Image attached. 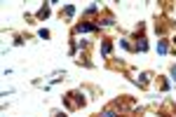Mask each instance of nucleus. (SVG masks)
<instances>
[{"instance_id": "obj_10", "label": "nucleus", "mask_w": 176, "mask_h": 117, "mask_svg": "<svg viewBox=\"0 0 176 117\" xmlns=\"http://www.w3.org/2000/svg\"><path fill=\"white\" fill-rule=\"evenodd\" d=\"M56 117H66V115H56Z\"/></svg>"}, {"instance_id": "obj_2", "label": "nucleus", "mask_w": 176, "mask_h": 117, "mask_svg": "<svg viewBox=\"0 0 176 117\" xmlns=\"http://www.w3.org/2000/svg\"><path fill=\"white\" fill-rule=\"evenodd\" d=\"M148 80H150V75H148V73H143V75L139 77V80H136V82H139L141 87H146V84H148Z\"/></svg>"}, {"instance_id": "obj_9", "label": "nucleus", "mask_w": 176, "mask_h": 117, "mask_svg": "<svg viewBox=\"0 0 176 117\" xmlns=\"http://www.w3.org/2000/svg\"><path fill=\"white\" fill-rule=\"evenodd\" d=\"M171 77H174V82H176V66L171 68Z\"/></svg>"}, {"instance_id": "obj_4", "label": "nucleus", "mask_w": 176, "mask_h": 117, "mask_svg": "<svg viewBox=\"0 0 176 117\" xmlns=\"http://www.w3.org/2000/svg\"><path fill=\"white\" fill-rule=\"evenodd\" d=\"M101 52L106 54V56H111V52H113V47H111V42H103V47H101Z\"/></svg>"}, {"instance_id": "obj_5", "label": "nucleus", "mask_w": 176, "mask_h": 117, "mask_svg": "<svg viewBox=\"0 0 176 117\" xmlns=\"http://www.w3.org/2000/svg\"><path fill=\"white\" fill-rule=\"evenodd\" d=\"M38 16H40V19H45V16H49V10H47V7H43V10L38 12Z\"/></svg>"}, {"instance_id": "obj_7", "label": "nucleus", "mask_w": 176, "mask_h": 117, "mask_svg": "<svg viewBox=\"0 0 176 117\" xmlns=\"http://www.w3.org/2000/svg\"><path fill=\"white\" fill-rule=\"evenodd\" d=\"M73 14H75V7L68 5V7H66V16H73Z\"/></svg>"}, {"instance_id": "obj_1", "label": "nucleus", "mask_w": 176, "mask_h": 117, "mask_svg": "<svg viewBox=\"0 0 176 117\" xmlns=\"http://www.w3.org/2000/svg\"><path fill=\"white\" fill-rule=\"evenodd\" d=\"M96 24H80V26H78V33H89V31H96Z\"/></svg>"}, {"instance_id": "obj_6", "label": "nucleus", "mask_w": 176, "mask_h": 117, "mask_svg": "<svg viewBox=\"0 0 176 117\" xmlns=\"http://www.w3.org/2000/svg\"><path fill=\"white\" fill-rule=\"evenodd\" d=\"M157 52H160V54H167V42H160V45H157Z\"/></svg>"}, {"instance_id": "obj_8", "label": "nucleus", "mask_w": 176, "mask_h": 117, "mask_svg": "<svg viewBox=\"0 0 176 117\" xmlns=\"http://www.w3.org/2000/svg\"><path fill=\"white\" fill-rule=\"evenodd\" d=\"M103 117H115V112H111V110H106V112H103Z\"/></svg>"}, {"instance_id": "obj_3", "label": "nucleus", "mask_w": 176, "mask_h": 117, "mask_svg": "<svg viewBox=\"0 0 176 117\" xmlns=\"http://www.w3.org/2000/svg\"><path fill=\"white\" fill-rule=\"evenodd\" d=\"M136 49H139V52H146V49H148V42H146L143 37H141V40H139V45H136Z\"/></svg>"}]
</instances>
